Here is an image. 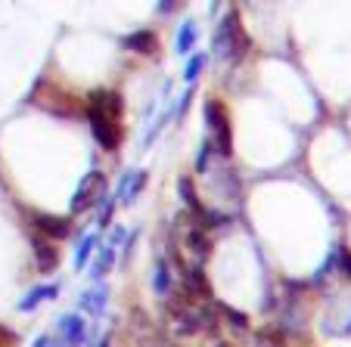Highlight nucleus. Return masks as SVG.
<instances>
[{"label":"nucleus","mask_w":351,"mask_h":347,"mask_svg":"<svg viewBox=\"0 0 351 347\" xmlns=\"http://www.w3.org/2000/svg\"><path fill=\"white\" fill-rule=\"evenodd\" d=\"M336 264H339V270H342V273L351 279V251H339Z\"/></svg>","instance_id":"21"},{"label":"nucleus","mask_w":351,"mask_h":347,"mask_svg":"<svg viewBox=\"0 0 351 347\" xmlns=\"http://www.w3.org/2000/svg\"><path fill=\"white\" fill-rule=\"evenodd\" d=\"M106 295H109L106 285H103V282H97V285L87 288L84 295H81V301H78L81 310H87L90 316H99V313H103V307H106Z\"/></svg>","instance_id":"10"},{"label":"nucleus","mask_w":351,"mask_h":347,"mask_svg":"<svg viewBox=\"0 0 351 347\" xmlns=\"http://www.w3.org/2000/svg\"><path fill=\"white\" fill-rule=\"evenodd\" d=\"M112 267H115V251H112V245H103V248L97 251V264H93L90 276H93V279H103V276H106Z\"/></svg>","instance_id":"12"},{"label":"nucleus","mask_w":351,"mask_h":347,"mask_svg":"<svg viewBox=\"0 0 351 347\" xmlns=\"http://www.w3.org/2000/svg\"><path fill=\"white\" fill-rule=\"evenodd\" d=\"M255 341H258V347H289L283 329H261V332H255Z\"/></svg>","instance_id":"14"},{"label":"nucleus","mask_w":351,"mask_h":347,"mask_svg":"<svg viewBox=\"0 0 351 347\" xmlns=\"http://www.w3.org/2000/svg\"><path fill=\"white\" fill-rule=\"evenodd\" d=\"M32 236H40V239H47V242L72 236V217H60V214H32Z\"/></svg>","instance_id":"5"},{"label":"nucleus","mask_w":351,"mask_h":347,"mask_svg":"<svg viewBox=\"0 0 351 347\" xmlns=\"http://www.w3.org/2000/svg\"><path fill=\"white\" fill-rule=\"evenodd\" d=\"M93 251H97V239L84 236V239H81V245H78V251H75V270H87Z\"/></svg>","instance_id":"16"},{"label":"nucleus","mask_w":351,"mask_h":347,"mask_svg":"<svg viewBox=\"0 0 351 347\" xmlns=\"http://www.w3.org/2000/svg\"><path fill=\"white\" fill-rule=\"evenodd\" d=\"M212 152H215V143H212V140H206V143H202V149H199V158H196V170H199V174H206V170L212 168Z\"/></svg>","instance_id":"19"},{"label":"nucleus","mask_w":351,"mask_h":347,"mask_svg":"<svg viewBox=\"0 0 351 347\" xmlns=\"http://www.w3.org/2000/svg\"><path fill=\"white\" fill-rule=\"evenodd\" d=\"M32 347H56V341L53 338H50V335H40V338L38 341H34V344Z\"/></svg>","instance_id":"22"},{"label":"nucleus","mask_w":351,"mask_h":347,"mask_svg":"<svg viewBox=\"0 0 351 347\" xmlns=\"http://www.w3.org/2000/svg\"><path fill=\"white\" fill-rule=\"evenodd\" d=\"M153 288L159 292V295H168L171 292V270H168V264L162 261H156V276H153Z\"/></svg>","instance_id":"15"},{"label":"nucleus","mask_w":351,"mask_h":347,"mask_svg":"<svg viewBox=\"0 0 351 347\" xmlns=\"http://www.w3.org/2000/svg\"><path fill=\"white\" fill-rule=\"evenodd\" d=\"M121 47L131 53H140V56H153V53L159 50V38H156V31H149V28H140V31L121 38Z\"/></svg>","instance_id":"8"},{"label":"nucleus","mask_w":351,"mask_h":347,"mask_svg":"<svg viewBox=\"0 0 351 347\" xmlns=\"http://www.w3.org/2000/svg\"><path fill=\"white\" fill-rule=\"evenodd\" d=\"M202 118H206V131H208V140L215 143V152H218L221 158H230V152H233V131H230V115H227L224 103L208 99L206 109H202Z\"/></svg>","instance_id":"2"},{"label":"nucleus","mask_w":351,"mask_h":347,"mask_svg":"<svg viewBox=\"0 0 351 347\" xmlns=\"http://www.w3.org/2000/svg\"><path fill=\"white\" fill-rule=\"evenodd\" d=\"M32 248H34V257H38V270L40 273H53L56 267H60V248H56L53 242H47V239H40V236H32Z\"/></svg>","instance_id":"7"},{"label":"nucleus","mask_w":351,"mask_h":347,"mask_svg":"<svg viewBox=\"0 0 351 347\" xmlns=\"http://www.w3.org/2000/svg\"><path fill=\"white\" fill-rule=\"evenodd\" d=\"M103 196H106V174L103 170H90L72 196V214H84V211L97 208L103 202Z\"/></svg>","instance_id":"4"},{"label":"nucleus","mask_w":351,"mask_h":347,"mask_svg":"<svg viewBox=\"0 0 351 347\" xmlns=\"http://www.w3.org/2000/svg\"><path fill=\"white\" fill-rule=\"evenodd\" d=\"M56 295H60V285H53V282H50V285H38V288H32V292H28V295L19 301V310H22V313H28V310H34L38 304L53 301Z\"/></svg>","instance_id":"11"},{"label":"nucleus","mask_w":351,"mask_h":347,"mask_svg":"<svg viewBox=\"0 0 351 347\" xmlns=\"http://www.w3.org/2000/svg\"><path fill=\"white\" fill-rule=\"evenodd\" d=\"M215 50L230 56V62H243L245 50H249V38H245L243 25H239V16L233 10L227 13V19L221 22L218 34H215Z\"/></svg>","instance_id":"3"},{"label":"nucleus","mask_w":351,"mask_h":347,"mask_svg":"<svg viewBox=\"0 0 351 347\" xmlns=\"http://www.w3.org/2000/svg\"><path fill=\"white\" fill-rule=\"evenodd\" d=\"M84 118L90 125V133L97 140V146H103V152H115L125 143V99L119 90H93L84 99Z\"/></svg>","instance_id":"1"},{"label":"nucleus","mask_w":351,"mask_h":347,"mask_svg":"<svg viewBox=\"0 0 351 347\" xmlns=\"http://www.w3.org/2000/svg\"><path fill=\"white\" fill-rule=\"evenodd\" d=\"M206 66H208V56H206V53H196V56L190 60V66L184 68V81H186V84H193L199 75L206 72Z\"/></svg>","instance_id":"17"},{"label":"nucleus","mask_w":351,"mask_h":347,"mask_svg":"<svg viewBox=\"0 0 351 347\" xmlns=\"http://www.w3.org/2000/svg\"><path fill=\"white\" fill-rule=\"evenodd\" d=\"M112 211H115V198H109V202L103 205V211H99V227H109V223H112Z\"/></svg>","instance_id":"20"},{"label":"nucleus","mask_w":351,"mask_h":347,"mask_svg":"<svg viewBox=\"0 0 351 347\" xmlns=\"http://www.w3.org/2000/svg\"><path fill=\"white\" fill-rule=\"evenodd\" d=\"M218 313L224 316V320L230 322L233 329H239V332H245V329H249V316L239 313V310H233V307H221V304H218Z\"/></svg>","instance_id":"18"},{"label":"nucleus","mask_w":351,"mask_h":347,"mask_svg":"<svg viewBox=\"0 0 351 347\" xmlns=\"http://www.w3.org/2000/svg\"><path fill=\"white\" fill-rule=\"evenodd\" d=\"M218 347H237V344H230V341H221V344Z\"/></svg>","instance_id":"23"},{"label":"nucleus","mask_w":351,"mask_h":347,"mask_svg":"<svg viewBox=\"0 0 351 347\" xmlns=\"http://www.w3.org/2000/svg\"><path fill=\"white\" fill-rule=\"evenodd\" d=\"M193 44H196V22L186 19L184 25H180V31H178L174 50H178V53H190V47H193Z\"/></svg>","instance_id":"13"},{"label":"nucleus","mask_w":351,"mask_h":347,"mask_svg":"<svg viewBox=\"0 0 351 347\" xmlns=\"http://www.w3.org/2000/svg\"><path fill=\"white\" fill-rule=\"evenodd\" d=\"M99 347H109V338H106V341H99Z\"/></svg>","instance_id":"24"},{"label":"nucleus","mask_w":351,"mask_h":347,"mask_svg":"<svg viewBox=\"0 0 351 347\" xmlns=\"http://www.w3.org/2000/svg\"><path fill=\"white\" fill-rule=\"evenodd\" d=\"M146 186V170H125V177H121V186H119V198L121 202H134L137 192H143Z\"/></svg>","instance_id":"9"},{"label":"nucleus","mask_w":351,"mask_h":347,"mask_svg":"<svg viewBox=\"0 0 351 347\" xmlns=\"http://www.w3.org/2000/svg\"><path fill=\"white\" fill-rule=\"evenodd\" d=\"M60 338H56V347H81L84 344V320L78 313H69L60 320Z\"/></svg>","instance_id":"6"}]
</instances>
